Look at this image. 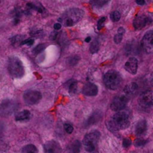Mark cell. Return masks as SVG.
I'll use <instances>...</instances> for the list:
<instances>
[{"instance_id": "cell-1", "label": "cell", "mask_w": 153, "mask_h": 153, "mask_svg": "<svg viewBox=\"0 0 153 153\" xmlns=\"http://www.w3.org/2000/svg\"><path fill=\"white\" fill-rule=\"evenodd\" d=\"M131 113L128 109H123L115 114L108 123V127L111 131L126 129L130 125Z\"/></svg>"}, {"instance_id": "cell-2", "label": "cell", "mask_w": 153, "mask_h": 153, "mask_svg": "<svg viewBox=\"0 0 153 153\" xmlns=\"http://www.w3.org/2000/svg\"><path fill=\"white\" fill-rule=\"evenodd\" d=\"M84 14L85 13L82 9L71 8L64 13L62 17L59 19V21L63 22L65 26H73L83 18Z\"/></svg>"}, {"instance_id": "cell-3", "label": "cell", "mask_w": 153, "mask_h": 153, "mask_svg": "<svg viewBox=\"0 0 153 153\" xmlns=\"http://www.w3.org/2000/svg\"><path fill=\"white\" fill-rule=\"evenodd\" d=\"M105 85L109 90L115 91L120 87L122 83V78L120 74L115 70H109L104 76Z\"/></svg>"}, {"instance_id": "cell-4", "label": "cell", "mask_w": 153, "mask_h": 153, "mask_svg": "<svg viewBox=\"0 0 153 153\" xmlns=\"http://www.w3.org/2000/svg\"><path fill=\"white\" fill-rule=\"evenodd\" d=\"M8 71L10 76L16 79H19L25 73L23 64L17 57H10L8 61Z\"/></svg>"}, {"instance_id": "cell-5", "label": "cell", "mask_w": 153, "mask_h": 153, "mask_svg": "<svg viewBox=\"0 0 153 153\" xmlns=\"http://www.w3.org/2000/svg\"><path fill=\"white\" fill-rule=\"evenodd\" d=\"M100 138V132L99 131H93L86 134L83 140V145L87 152H92L95 150L99 140Z\"/></svg>"}, {"instance_id": "cell-6", "label": "cell", "mask_w": 153, "mask_h": 153, "mask_svg": "<svg viewBox=\"0 0 153 153\" xmlns=\"http://www.w3.org/2000/svg\"><path fill=\"white\" fill-rule=\"evenodd\" d=\"M128 97L123 95H119L115 97L111 104V108L114 111H119L125 109L127 104L128 102Z\"/></svg>"}, {"instance_id": "cell-7", "label": "cell", "mask_w": 153, "mask_h": 153, "mask_svg": "<svg viewBox=\"0 0 153 153\" xmlns=\"http://www.w3.org/2000/svg\"><path fill=\"white\" fill-rule=\"evenodd\" d=\"M138 103L142 108H144L153 106V91H146L142 93L139 97Z\"/></svg>"}, {"instance_id": "cell-8", "label": "cell", "mask_w": 153, "mask_h": 153, "mask_svg": "<svg viewBox=\"0 0 153 153\" xmlns=\"http://www.w3.org/2000/svg\"><path fill=\"white\" fill-rule=\"evenodd\" d=\"M41 94L37 91H28L24 94L23 100L26 104L35 105L41 100Z\"/></svg>"}, {"instance_id": "cell-9", "label": "cell", "mask_w": 153, "mask_h": 153, "mask_svg": "<svg viewBox=\"0 0 153 153\" xmlns=\"http://www.w3.org/2000/svg\"><path fill=\"white\" fill-rule=\"evenodd\" d=\"M141 46L146 53L153 52V31L146 33L141 40Z\"/></svg>"}, {"instance_id": "cell-10", "label": "cell", "mask_w": 153, "mask_h": 153, "mask_svg": "<svg viewBox=\"0 0 153 153\" xmlns=\"http://www.w3.org/2000/svg\"><path fill=\"white\" fill-rule=\"evenodd\" d=\"M16 108V104L13 101L10 100H7L4 102L1 105L0 107V113L2 114L3 115H9L13 113Z\"/></svg>"}, {"instance_id": "cell-11", "label": "cell", "mask_w": 153, "mask_h": 153, "mask_svg": "<svg viewBox=\"0 0 153 153\" xmlns=\"http://www.w3.org/2000/svg\"><path fill=\"white\" fill-rule=\"evenodd\" d=\"M43 149L46 153H61L62 151L59 143L55 140L48 141L45 143Z\"/></svg>"}, {"instance_id": "cell-12", "label": "cell", "mask_w": 153, "mask_h": 153, "mask_svg": "<svg viewBox=\"0 0 153 153\" xmlns=\"http://www.w3.org/2000/svg\"><path fill=\"white\" fill-rule=\"evenodd\" d=\"M124 67L127 72L132 75H135L137 73V67H138V61H137V58H134V57L128 58V61L126 62Z\"/></svg>"}, {"instance_id": "cell-13", "label": "cell", "mask_w": 153, "mask_h": 153, "mask_svg": "<svg viewBox=\"0 0 153 153\" xmlns=\"http://www.w3.org/2000/svg\"><path fill=\"white\" fill-rule=\"evenodd\" d=\"M150 19L148 16H144V15H140V16H137L135 19H134L133 22V26L135 29L140 30L144 28L148 23L150 22Z\"/></svg>"}, {"instance_id": "cell-14", "label": "cell", "mask_w": 153, "mask_h": 153, "mask_svg": "<svg viewBox=\"0 0 153 153\" xmlns=\"http://www.w3.org/2000/svg\"><path fill=\"white\" fill-rule=\"evenodd\" d=\"M82 92L88 97H94L98 94V87L94 83H88L84 86Z\"/></svg>"}, {"instance_id": "cell-15", "label": "cell", "mask_w": 153, "mask_h": 153, "mask_svg": "<svg viewBox=\"0 0 153 153\" xmlns=\"http://www.w3.org/2000/svg\"><path fill=\"white\" fill-rule=\"evenodd\" d=\"M138 85L135 82H131V83L128 84L124 88V94L126 96L129 98V97H133L135 95L138 91Z\"/></svg>"}, {"instance_id": "cell-16", "label": "cell", "mask_w": 153, "mask_h": 153, "mask_svg": "<svg viewBox=\"0 0 153 153\" xmlns=\"http://www.w3.org/2000/svg\"><path fill=\"white\" fill-rule=\"evenodd\" d=\"M147 129V123L145 120H140L135 127V133L137 136L143 135Z\"/></svg>"}, {"instance_id": "cell-17", "label": "cell", "mask_w": 153, "mask_h": 153, "mask_svg": "<svg viewBox=\"0 0 153 153\" xmlns=\"http://www.w3.org/2000/svg\"><path fill=\"white\" fill-rule=\"evenodd\" d=\"M31 116V113L29 111L24 110L22 111H19L15 115V120L16 121H23L28 120Z\"/></svg>"}, {"instance_id": "cell-18", "label": "cell", "mask_w": 153, "mask_h": 153, "mask_svg": "<svg viewBox=\"0 0 153 153\" xmlns=\"http://www.w3.org/2000/svg\"><path fill=\"white\" fill-rule=\"evenodd\" d=\"M101 114L99 113V112H95V113L93 114L90 117L89 119L88 120L87 126H90L97 123H98L99 121L101 120Z\"/></svg>"}, {"instance_id": "cell-19", "label": "cell", "mask_w": 153, "mask_h": 153, "mask_svg": "<svg viewBox=\"0 0 153 153\" xmlns=\"http://www.w3.org/2000/svg\"><path fill=\"white\" fill-rule=\"evenodd\" d=\"M22 153H38V149L34 145L28 144L22 148Z\"/></svg>"}, {"instance_id": "cell-20", "label": "cell", "mask_w": 153, "mask_h": 153, "mask_svg": "<svg viewBox=\"0 0 153 153\" xmlns=\"http://www.w3.org/2000/svg\"><path fill=\"white\" fill-rule=\"evenodd\" d=\"M24 36L22 35H16L13 37H12L10 39V42H11V44L14 46H17L19 45H20L21 42L23 40Z\"/></svg>"}, {"instance_id": "cell-21", "label": "cell", "mask_w": 153, "mask_h": 153, "mask_svg": "<svg viewBox=\"0 0 153 153\" xmlns=\"http://www.w3.org/2000/svg\"><path fill=\"white\" fill-rule=\"evenodd\" d=\"M100 42L97 40H94V41L92 42V43L91 44V46H90V51H91V53L93 54L97 53L99 51V49H100Z\"/></svg>"}, {"instance_id": "cell-22", "label": "cell", "mask_w": 153, "mask_h": 153, "mask_svg": "<svg viewBox=\"0 0 153 153\" xmlns=\"http://www.w3.org/2000/svg\"><path fill=\"white\" fill-rule=\"evenodd\" d=\"M108 1L109 0H92L91 4L95 7H102L105 5L106 4H108Z\"/></svg>"}, {"instance_id": "cell-23", "label": "cell", "mask_w": 153, "mask_h": 153, "mask_svg": "<svg viewBox=\"0 0 153 153\" xmlns=\"http://www.w3.org/2000/svg\"><path fill=\"white\" fill-rule=\"evenodd\" d=\"M81 146H82V144H81L79 140H76L72 144V151H73V153H79L80 152Z\"/></svg>"}, {"instance_id": "cell-24", "label": "cell", "mask_w": 153, "mask_h": 153, "mask_svg": "<svg viewBox=\"0 0 153 153\" xmlns=\"http://www.w3.org/2000/svg\"><path fill=\"white\" fill-rule=\"evenodd\" d=\"M27 7L30 9H33V10H37L38 12H43V7H42L41 5L37 6L36 5V4H33V3H28V4H27Z\"/></svg>"}, {"instance_id": "cell-25", "label": "cell", "mask_w": 153, "mask_h": 153, "mask_svg": "<svg viewBox=\"0 0 153 153\" xmlns=\"http://www.w3.org/2000/svg\"><path fill=\"white\" fill-rule=\"evenodd\" d=\"M121 15L120 13V12L118 11H114L111 13V19H112V21L114 22H118V21L120 19Z\"/></svg>"}, {"instance_id": "cell-26", "label": "cell", "mask_w": 153, "mask_h": 153, "mask_svg": "<svg viewBox=\"0 0 153 153\" xmlns=\"http://www.w3.org/2000/svg\"><path fill=\"white\" fill-rule=\"evenodd\" d=\"M77 92V82H74L70 84L69 87V93L71 94H75Z\"/></svg>"}, {"instance_id": "cell-27", "label": "cell", "mask_w": 153, "mask_h": 153, "mask_svg": "<svg viewBox=\"0 0 153 153\" xmlns=\"http://www.w3.org/2000/svg\"><path fill=\"white\" fill-rule=\"evenodd\" d=\"M123 33L117 32V34L114 36V43H117V44H119V43H121L123 40Z\"/></svg>"}, {"instance_id": "cell-28", "label": "cell", "mask_w": 153, "mask_h": 153, "mask_svg": "<svg viewBox=\"0 0 153 153\" xmlns=\"http://www.w3.org/2000/svg\"><path fill=\"white\" fill-rule=\"evenodd\" d=\"M45 44H43V43H42V44H39L37 45V46H36L35 48L34 49V50H33V52H34V54H38L40 53V52H41L43 50V49H45Z\"/></svg>"}, {"instance_id": "cell-29", "label": "cell", "mask_w": 153, "mask_h": 153, "mask_svg": "<svg viewBox=\"0 0 153 153\" xmlns=\"http://www.w3.org/2000/svg\"><path fill=\"white\" fill-rule=\"evenodd\" d=\"M146 140H143V139H137V140L134 141V146H137V147H140V146H144L146 143Z\"/></svg>"}, {"instance_id": "cell-30", "label": "cell", "mask_w": 153, "mask_h": 153, "mask_svg": "<svg viewBox=\"0 0 153 153\" xmlns=\"http://www.w3.org/2000/svg\"><path fill=\"white\" fill-rule=\"evenodd\" d=\"M105 20H106L105 16H102V17L100 18V19H99L98 24H97V28H98L99 30L102 29V28L104 26L105 22Z\"/></svg>"}, {"instance_id": "cell-31", "label": "cell", "mask_w": 153, "mask_h": 153, "mask_svg": "<svg viewBox=\"0 0 153 153\" xmlns=\"http://www.w3.org/2000/svg\"><path fill=\"white\" fill-rule=\"evenodd\" d=\"M64 130L66 131V132L68 133V134H71V133L73 131V126L70 125V124H69V123L64 124Z\"/></svg>"}, {"instance_id": "cell-32", "label": "cell", "mask_w": 153, "mask_h": 153, "mask_svg": "<svg viewBox=\"0 0 153 153\" xmlns=\"http://www.w3.org/2000/svg\"><path fill=\"white\" fill-rule=\"evenodd\" d=\"M34 40L33 39H27V40H22V42H21L20 45H28V46H32L33 44H34Z\"/></svg>"}, {"instance_id": "cell-33", "label": "cell", "mask_w": 153, "mask_h": 153, "mask_svg": "<svg viewBox=\"0 0 153 153\" xmlns=\"http://www.w3.org/2000/svg\"><path fill=\"white\" fill-rule=\"evenodd\" d=\"M131 142L129 139H127V138L124 139L123 142V146L124 148L129 147V146H131Z\"/></svg>"}, {"instance_id": "cell-34", "label": "cell", "mask_w": 153, "mask_h": 153, "mask_svg": "<svg viewBox=\"0 0 153 153\" xmlns=\"http://www.w3.org/2000/svg\"><path fill=\"white\" fill-rule=\"evenodd\" d=\"M61 24L59 23V22H57V23H55V25H54V28H55V30H59L61 29Z\"/></svg>"}, {"instance_id": "cell-35", "label": "cell", "mask_w": 153, "mask_h": 153, "mask_svg": "<svg viewBox=\"0 0 153 153\" xmlns=\"http://www.w3.org/2000/svg\"><path fill=\"white\" fill-rule=\"evenodd\" d=\"M136 3L139 5H143L145 4V0H136Z\"/></svg>"}, {"instance_id": "cell-36", "label": "cell", "mask_w": 153, "mask_h": 153, "mask_svg": "<svg viewBox=\"0 0 153 153\" xmlns=\"http://www.w3.org/2000/svg\"><path fill=\"white\" fill-rule=\"evenodd\" d=\"M91 37H87L86 39H85V42L88 43V42L91 41Z\"/></svg>"}, {"instance_id": "cell-37", "label": "cell", "mask_w": 153, "mask_h": 153, "mask_svg": "<svg viewBox=\"0 0 153 153\" xmlns=\"http://www.w3.org/2000/svg\"><path fill=\"white\" fill-rule=\"evenodd\" d=\"M1 125H0V132H1Z\"/></svg>"}]
</instances>
